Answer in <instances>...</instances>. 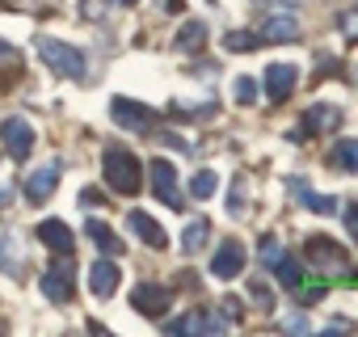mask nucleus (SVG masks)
<instances>
[{
	"instance_id": "obj_38",
	"label": "nucleus",
	"mask_w": 358,
	"mask_h": 337,
	"mask_svg": "<svg viewBox=\"0 0 358 337\" xmlns=\"http://www.w3.org/2000/svg\"><path fill=\"white\" fill-rule=\"evenodd\" d=\"M0 207H9V186H0Z\"/></svg>"
},
{
	"instance_id": "obj_39",
	"label": "nucleus",
	"mask_w": 358,
	"mask_h": 337,
	"mask_svg": "<svg viewBox=\"0 0 358 337\" xmlns=\"http://www.w3.org/2000/svg\"><path fill=\"white\" fill-rule=\"evenodd\" d=\"M114 5H122V9H127V5H135V0H114Z\"/></svg>"
},
{
	"instance_id": "obj_26",
	"label": "nucleus",
	"mask_w": 358,
	"mask_h": 337,
	"mask_svg": "<svg viewBox=\"0 0 358 337\" xmlns=\"http://www.w3.org/2000/svg\"><path fill=\"white\" fill-rule=\"evenodd\" d=\"M215 186H220V178H215V168H199V173L190 178V194L203 203V199H211L215 194Z\"/></svg>"
},
{
	"instance_id": "obj_16",
	"label": "nucleus",
	"mask_w": 358,
	"mask_h": 337,
	"mask_svg": "<svg viewBox=\"0 0 358 337\" xmlns=\"http://www.w3.org/2000/svg\"><path fill=\"white\" fill-rule=\"evenodd\" d=\"M224 329H228V316H211V312H199V308L169 324V333H224Z\"/></svg>"
},
{
	"instance_id": "obj_4",
	"label": "nucleus",
	"mask_w": 358,
	"mask_h": 337,
	"mask_svg": "<svg viewBox=\"0 0 358 337\" xmlns=\"http://www.w3.org/2000/svg\"><path fill=\"white\" fill-rule=\"evenodd\" d=\"M337 122H341V110H337L333 101H316V106H308V114L299 118V127L287 131V139H291V143H303V139H312V135H329Z\"/></svg>"
},
{
	"instance_id": "obj_19",
	"label": "nucleus",
	"mask_w": 358,
	"mask_h": 337,
	"mask_svg": "<svg viewBox=\"0 0 358 337\" xmlns=\"http://www.w3.org/2000/svg\"><path fill=\"white\" fill-rule=\"evenodd\" d=\"M85 232H89V241H93V245H97L106 257H122V249H127V245L118 241V232H114L110 224H101V220H89V224H85Z\"/></svg>"
},
{
	"instance_id": "obj_22",
	"label": "nucleus",
	"mask_w": 358,
	"mask_h": 337,
	"mask_svg": "<svg viewBox=\"0 0 358 337\" xmlns=\"http://www.w3.org/2000/svg\"><path fill=\"white\" fill-rule=\"evenodd\" d=\"M207 232H211V224L199 215V220H190L186 224V232H182V253H199L203 245H207Z\"/></svg>"
},
{
	"instance_id": "obj_24",
	"label": "nucleus",
	"mask_w": 358,
	"mask_h": 337,
	"mask_svg": "<svg viewBox=\"0 0 358 337\" xmlns=\"http://www.w3.org/2000/svg\"><path fill=\"white\" fill-rule=\"evenodd\" d=\"M203 43H207V26L203 22H186L182 34H177V47L182 51H203Z\"/></svg>"
},
{
	"instance_id": "obj_10",
	"label": "nucleus",
	"mask_w": 358,
	"mask_h": 337,
	"mask_svg": "<svg viewBox=\"0 0 358 337\" xmlns=\"http://www.w3.org/2000/svg\"><path fill=\"white\" fill-rule=\"evenodd\" d=\"M55 186H59V164L47 160V164L30 168V178H26V199L38 207V203H47V199L55 194Z\"/></svg>"
},
{
	"instance_id": "obj_33",
	"label": "nucleus",
	"mask_w": 358,
	"mask_h": 337,
	"mask_svg": "<svg viewBox=\"0 0 358 337\" xmlns=\"http://www.w3.org/2000/svg\"><path fill=\"white\" fill-rule=\"evenodd\" d=\"M80 13H85L89 22H101V17H106V0H85Z\"/></svg>"
},
{
	"instance_id": "obj_27",
	"label": "nucleus",
	"mask_w": 358,
	"mask_h": 337,
	"mask_svg": "<svg viewBox=\"0 0 358 337\" xmlns=\"http://www.w3.org/2000/svg\"><path fill=\"white\" fill-rule=\"evenodd\" d=\"M245 190H249V182L245 178H236L232 182V194H228V211L241 220V215H249V203H245Z\"/></svg>"
},
{
	"instance_id": "obj_36",
	"label": "nucleus",
	"mask_w": 358,
	"mask_h": 337,
	"mask_svg": "<svg viewBox=\"0 0 358 337\" xmlns=\"http://www.w3.org/2000/svg\"><path fill=\"white\" fill-rule=\"evenodd\" d=\"M80 203H85V207H97V203H101V194H97V190H80Z\"/></svg>"
},
{
	"instance_id": "obj_15",
	"label": "nucleus",
	"mask_w": 358,
	"mask_h": 337,
	"mask_svg": "<svg viewBox=\"0 0 358 337\" xmlns=\"http://www.w3.org/2000/svg\"><path fill=\"white\" fill-rule=\"evenodd\" d=\"M118 282H122V270H118L110 257H101V261L89 266V291H93L97 299H110V295L118 291Z\"/></svg>"
},
{
	"instance_id": "obj_32",
	"label": "nucleus",
	"mask_w": 358,
	"mask_h": 337,
	"mask_svg": "<svg viewBox=\"0 0 358 337\" xmlns=\"http://www.w3.org/2000/svg\"><path fill=\"white\" fill-rule=\"evenodd\" d=\"M345 236L358 245V203H350V207H345Z\"/></svg>"
},
{
	"instance_id": "obj_9",
	"label": "nucleus",
	"mask_w": 358,
	"mask_h": 337,
	"mask_svg": "<svg viewBox=\"0 0 358 337\" xmlns=\"http://www.w3.org/2000/svg\"><path fill=\"white\" fill-rule=\"evenodd\" d=\"M43 295H47L51 303H72V295H76V270H72L68 261L51 266V270L43 274Z\"/></svg>"
},
{
	"instance_id": "obj_11",
	"label": "nucleus",
	"mask_w": 358,
	"mask_h": 337,
	"mask_svg": "<svg viewBox=\"0 0 358 337\" xmlns=\"http://www.w3.org/2000/svg\"><path fill=\"white\" fill-rule=\"evenodd\" d=\"M295 80H299V68H295V64H270L262 85H266V97L278 106V101H287V97H291Z\"/></svg>"
},
{
	"instance_id": "obj_17",
	"label": "nucleus",
	"mask_w": 358,
	"mask_h": 337,
	"mask_svg": "<svg viewBox=\"0 0 358 337\" xmlns=\"http://www.w3.org/2000/svg\"><path fill=\"white\" fill-rule=\"evenodd\" d=\"M287 186H291L295 203H299V207H308L312 215H333V211H337V199H333V194H316V190H312L303 178H291Z\"/></svg>"
},
{
	"instance_id": "obj_28",
	"label": "nucleus",
	"mask_w": 358,
	"mask_h": 337,
	"mask_svg": "<svg viewBox=\"0 0 358 337\" xmlns=\"http://www.w3.org/2000/svg\"><path fill=\"white\" fill-rule=\"evenodd\" d=\"M257 253H262V266L270 270V266H274V261H278V257H282L287 249H282V241H278V236H262V245H257Z\"/></svg>"
},
{
	"instance_id": "obj_14",
	"label": "nucleus",
	"mask_w": 358,
	"mask_h": 337,
	"mask_svg": "<svg viewBox=\"0 0 358 337\" xmlns=\"http://www.w3.org/2000/svg\"><path fill=\"white\" fill-rule=\"evenodd\" d=\"M34 236H38L51 253H64V257H72V249H76V236H72V228H68L64 220H43Z\"/></svg>"
},
{
	"instance_id": "obj_3",
	"label": "nucleus",
	"mask_w": 358,
	"mask_h": 337,
	"mask_svg": "<svg viewBox=\"0 0 358 337\" xmlns=\"http://www.w3.org/2000/svg\"><path fill=\"white\" fill-rule=\"evenodd\" d=\"M110 118H114L122 131L148 135V139H152V131H156V122H160L156 110H148L143 101H131V97H114V101H110Z\"/></svg>"
},
{
	"instance_id": "obj_23",
	"label": "nucleus",
	"mask_w": 358,
	"mask_h": 337,
	"mask_svg": "<svg viewBox=\"0 0 358 337\" xmlns=\"http://www.w3.org/2000/svg\"><path fill=\"white\" fill-rule=\"evenodd\" d=\"M270 270H274V274H278V282H282V287H291V291H295V282L303 278V270H299L295 253H282V257H278V261H274Z\"/></svg>"
},
{
	"instance_id": "obj_29",
	"label": "nucleus",
	"mask_w": 358,
	"mask_h": 337,
	"mask_svg": "<svg viewBox=\"0 0 358 337\" xmlns=\"http://www.w3.org/2000/svg\"><path fill=\"white\" fill-rule=\"evenodd\" d=\"M337 26H341L345 43H358V9H345V13H337Z\"/></svg>"
},
{
	"instance_id": "obj_5",
	"label": "nucleus",
	"mask_w": 358,
	"mask_h": 337,
	"mask_svg": "<svg viewBox=\"0 0 358 337\" xmlns=\"http://www.w3.org/2000/svg\"><path fill=\"white\" fill-rule=\"evenodd\" d=\"M0 270L9 278H26L30 270V245L17 228H0Z\"/></svg>"
},
{
	"instance_id": "obj_12",
	"label": "nucleus",
	"mask_w": 358,
	"mask_h": 337,
	"mask_svg": "<svg viewBox=\"0 0 358 337\" xmlns=\"http://www.w3.org/2000/svg\"><path fill=\"white\" fill-rule=\"evenodd\" d=\"M245 261H249V253H245V245L232 236V241H224L220 253L211 257V274H215V278H236V274L245 270Z\"/></svg>"
},
{
	"instance_id": "obj_31",
	"label": "nucleus",
	"mask_w": 358,
	"mask_h": 337,
	"mask_svg": "<svg viewBox=\"0 0 358 337\" xmlns=\"http://www.w3.org/2000/svg\"><path fill=\"white\" fill-rule=\"evenodd\" d=\"M249 291H253V299H257V303H262V308H266V312H270V308H274V291H270V287H266V282H262V278H253V282H249Z\"/></svg>"
},
{
	"instance_id": "obj_21",
	"label": "nucleus",
	"mask_w": 358,
	"mask_h": 337,
	"mask_svg": "<svg viewBox=\"0 0 358 337\" xmlns=\"http://www.w3.org/2000/svg\"><path fill=\"white\" fill-rule=\"evenodd\" d=\"M329 164L341 173H358V139H337L329 152Z\"/></svg>"
},
{
	"instance_id": "obj_30",
	"label": "nucleus",
	"mask_w": 358,
	"mask_h": 337,
	"mask_svg": "<svg viewBox=\"0 0 358 337\" xmlns=\"http://www.w3.org/2000/svg\"><path fill=\"white\" fill-rule=\"evenodd\" d=\"M232 89H236V101H241V106H253V97H257V85H253L249 76H236V85H232Z\"/></svg>"
},
{
	"instance_id": "obj_8",
	"label": "nucleus",
	"mask_w": 358,
	"mask_h": 337,
	"mask_svg": "<svg viewBox=\"0 0 358 337\" xmlns=\"http://www.w3.org/2000/svg\"><path fill=\"white\" fill-rule=\"evenodd\" d=\"M303 261L316 266V270H324V274H333V270H350V257H345L329 236H308V241H303Z\"/></svg>"
},
{
	"instance_id": "obj_7",
	"label": "nucleus",
	"mask_w": 358,
	"mask_h": 337,
	"mask_svg": "<svg viewBox=\"0 0 358 337\" xmlns=\"http://www.w3.org/2000/svg\"><path fill=\"white\" fill-rule=\"evenodd\" d=\"M0 143H5V152L13 160H30V152H34V127H30V118H22V114L5 118V122H0Z\"/></svg>"
},
{
	"instance_id": "obj_25",
	"label": "nucleus",
	"mask_w": 358,
	"mask_h": 337,
	"mask_svg": "<svg viewBox=\"0 0 358 337\" xmlns=\"http://www.w3.org/2000/svg\"><path fill=\"white\" fill-rule=\"evenodd\" d=\"M262 47V34H249V30H232L228 38H224V51H236V55H249V51H257Z\"/></svg>"
},
{
	"instance_id": "obj_35",
	"label": "nucleus",
	"mask_w": 358,
	"mask_h": 337,
	"mask_svg": "<svg viewBox=\"0 0 358 337\" xmlns=\"http://www.w3.org/2000/svg\"><path fill=\"white\" fill-rule=\"evenodd\" d=\"M0 64H17V47L0 38Z\"/></svg>"
},
{
	"instance_id": "obj_2",
	"label": "nucleus",
	"mask_w": 358,
	"mask_h": 337,
	"mask_svg": "<svg viewBox=\"0 0 358 337\" xmlns=\"http://www.w3.org/2000/svg\"><path fill=\"white\" fill-rule=\"evenodd\" d=\"M38 55L47 59V68L55 72V76H68V80H85V55L76 51V47H68V43H59V38H38Z\"/></svg>"
},
{
	"instance_id": "obj_37",
	"label": "nucleus",
	"mask_w": 358,
	"mask_h": 337,
	"mask_svg": "<svg viewBox=\"0 0 358 337\" xmlns=\"http://www.w3.org/2000/svg\"><path fill=\"white\" fill-rule=\"evenodd\" d=\"M160 5H164L169 13H182V0H160Z\"/></svg>"
},
{
	"instance_id": "obj_20",
	"label": "nucleus",
	"mask_w": 358,
	"mask_h": 337,
	"mask_svg": "<svg viewBox=\"0 0 358 337\" xmlns=\"http://www.w3.org/2000/svg\"><path fill=\"white\" fill-rule=\"evenodd\" d=\"M295 38H299L295 17H266V26H262V43H295Z\"/></svg>"
},
{
	"instance_id": "obj_18",
	"label": "nucleus",
	"mask_w": 358,
	"mask_h": 337,
	"mask_svg": "<svg viewBox=\"0 0 358 337\" xmlns=\"http://www.w3.org/2000/svg\"><path fill=\"white\" fill-rule=\"evenodd\" d=\"M127 220H131V232H135L148 249H164V241H169V236H164V228H160L148 211H131Z\"/></svg>"
},
{
	"instance_id": "obj_13",
	"label": "nucleus",
	"mask_w": 358,
	"mask_h": 337,
	"mask_svg": "<svg viewBox=\"0 0 358 337\" xmlns=\"http://www.w3.org/2000/svg\"><path fill=\"white\" fill-rule=\"evenodd\" d=\"M131 303H135V312H143V316H164L169 303H173V295H169L164 287H156V282H139V287L131 291Z\"/></svg>"
},
{
	"instance_id": "obj_1",
	"label": "nucleus",
	"mask_w": 358,
	"mask_h": 337,
	"mask_svg": "<svg viewBox=\"0 0 358 337\" xmlns=\"http://www.w3.org/2000/svg\"><path fill=\"white\" fill-rule=\"evenodd\" d=\"M101 173H106V186H110L114 194H122V199H135V194L143 190V164H139V156H135L131 148H122V143H110V148L101 152Z\"/></svg>"
},
{
	"instance_id": "obj_6",
	"label": "nucleus",
	"mask_w": 358,
	"mask_h": 337,
	"mask_svg": "<svg viewBox=\"0 0 358 337\" xmlns=\"http://www.w3.org/2000/svg\"><path fill=\"white\" fill-rule=\"evenodd\" d=\"M148 173H152V190H156V199H160L164 207H173V211H182V207H186L182 186H177V168H173V160L156 156V160L148 164Z\"/></svg>"
},
{
	"instance_id": "obj_34",
	"label": "nucleus",
	"mask_w": 358,
	"mask_h": 337,
	"mask_svg": "<svg viewBox=\"0 0 358 337\" xmlns=\"http://www.w3.org/2000/svg\"><path fill=\"white\" fill-rule=\"evenodd\" d=\"M308 329H312V324H308V316H299V312H295V316H287V333H308Z\"/></svg>"
}]
</instances>
